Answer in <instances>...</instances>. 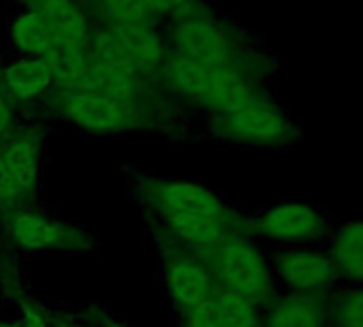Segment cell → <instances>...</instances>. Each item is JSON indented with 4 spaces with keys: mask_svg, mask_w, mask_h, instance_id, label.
I'll use <instances>...</instances> for the list:
<instances>
[{
    "mask_svg": "<svg viewBox=\"0 0 363 327\" xmlns=\"http://www.w3.org/2000/svg\"><path fill=\"white\" fill-rule=\"evenodd\" d=\"M220 131L242 143L255 145H295L303 139L301 128L289 111L267 96H259L246 107L220 116Z\"/></svg>",
    "mask_w": 363,
    "mask_h": 327,
    "instance_id": "obj_3",
    "label": "cell"
},
{
    "mask_svg": "<svg viewBox=\"0 0 363 327\" xmlns=\"http://www.w3.org/2000/svg\"><path fill=\"white\" fill-rule=\"evenodd\" d=\"M92 41V48H94V56L105 62L107 67L128 75L135 79V75L141 73L137 60L133 58V54L128 52V48L124 45V41L120 39V35L113 31V26L109 28H101L99 33H94L90 37Z\"/></svg>",
    "mask_w": 363,
    "mask_h": 327,
    "instance_id": "obj_16",
    "label": "cell"
},
{
    "mask_svg": "<svg viewBox=\"0 0 363 327\" xmlns=\"http://www.w3.org/2000/svg\"><path fill=\"white\" fill-rule=\"evenodd\" d=\"M9 37L11 43L18 52L30 58H43L48 62H54L56 56L60 54L58 43L54 41L52 33L43 24V20L35 11H24L13 18L9 26Z\"/></svg>",
    "mask_w": 363,
    "mask_h": 327,
    "instance_id": "obj_11",
    "label": "cell"
},
{
    "mask_svg": "<svg viewBox=\"0 0 363 327\" xmlns=\"http://www.w3.org/2000/svg\"><path fill=\"white\" fill-rule=\"evenodd\" d=\"M327 327H363V287L340 284L325 297Z\"/></svg>",
    "mask_w": 363,
    "mask_h": 327,
    "instance_id": "obj_15",
    "label": "cell"
},
{
    "mask_svg": "<svg viewBox=\"0 0 363 327\" xmlns=\"http://www.w3.org/2000/svg\"><path fill=\"white\" fill-rule=\"evenodd\" d=\"M30 11H35L60 50H84L90 43L88 20L75 0H33Z\"/></svg>",
    "mask_w": 363,
    "mask_h": 327,
    "instance_id": "obj_7",
    "label": "cell"
},
{
    "mask_svg": "<svg viewBox=\"0 0 363 327\" xmlns=\"http://www.w3.org/2000/svg\"><path fill=\"white\" fill-rule=\"evenodd\" d=\"M65 113L94 131H113L126 124V109L122 101L92 92H71L65 101Z\"/></svg>",
    "mask_w": 363,
    "mask_h": 327,
    "instance_id": "obj_9",
    "label": "cell"
},
{
    "mask_svg": "<svg viewBox=\"0 0 363 327\" xmlns=\"http://www.w3.org/2000/svg\"><path fill=\"white\" fill-rule=\"evenodd\" d=\"M141 3L147 7L150 16H167L175 11L179 0H141Z\"/></svg>",
    "mask_w": 363,
    "mask_h": 327,
    "instance_id": "obj_25",
    "label": "cell"
},
{
    "mask_svg": "<svg viewBox=\"0 0 363 327\" xmlns=\"http://www.w3.org/2000/svg\"><path fill=\"white\" fill-rule=\"evenodd\" d=\"M171 227L193 244H210L220 235L218 216H199V214H175L171 212Z\"/></svg>",
    "mask_w": 363,
    "mask_h": 327,
    "instance_id": "obj_20",
    "label": "cell"
},
{
    "mask_svg": "<svg viewBox=\"0 0 363 327\" xmlns=\"http://www.w3.org/2000/svg\"><path fill=\"white\" fill-rule=\"evenodd\" d=\"M342 284L363 287V218L335 225L325 244Z\"/></svg>",
    "mask_w": 363,
    "mask_h": 327,
    "instance_id": "obj_8",
    "label": "cell"
},
{
    "mask_svg": "<svg viewBox=\"0 0 363 327\" xmlns=\"http://www.w3.org/2000/svg\"><path fill=\"white\" fill-rule=\"evenodd\" d=\"M99 7L107 16L111 26L147 24L152 20L147 7L141 0H99Z\"/></svg>",
    "mask_w": 363,
    "mask_h": 327,
    "instance_id": "obj_22",
    "label": "cell"
},
{
    "mask_svg": "<svg viewBox=\"0 0 363 327\" xmlns=\"http://www.w3.org/2000/svg\"><path fill=\"white\" fill-rule=\"evenodd\" d=\"M167 287H169L171 295L179 304H186V306L195 308V306H199L201 301H206L210 297L212 278H210L208 272H203L197 265L182 263V265H175L169 272Z\"/></svg>",
    "mask_w": 363,
    "mask_h": 327,
    "instance_id": "obj_13",
    "label": "cell"
},
{
    "mask_svg": "<svg viewBox=\"0 0 363 327\" xmlns=\"http://www.w3.org/2000/svg\"><path fill=\"white\" fill-rule=\"evenodd\" d=\"M164 201L175 214H199L218 216V201L201 187L195 184H171L164 191Z\"/></svg>",
    "mask_w": 363,
    "mask_h": 327,
    "instance_id": "obj_17",
    "label": "cell"
},
{
    "mask_svg": "<svg viewBox=\"0 0 363 327\" xmlns=\"http://www.w3.org/2000/svg\"><path fill=\"white\" fill-rule=\"evenodd\" d=\"M257 225L261 235L286 248L325 246L335 229V221L308 201H280L267 208Z\"/></svg>",
    "mask_w": 363,
    "mask_h": 327,
    "instance_id": "obj_4",
    "label": "cell"
},
{
    "mask_svg": "<svg viewBox=\"0 0 363 327\" xmlns=\"http://www.w3.org/2000/svg\"><path fill=\"white\" fill-rule=\"evenodd\" d=\"M214 301L231 327H261L257 304H252L250 299L233 291H220Z\"/></svg>",
    "mask_w": 363,
    "mask_h": 327,
    "instance_id": "obj_21",
    "label": "cell"
},
{
    "mask_svg": "<svg viewBox=\"0 0 363 327\" xmlns=\"http://www.w3.org/2000/svg\"><path fill=\"white\" fill-rule=\"evenodd\" d=\"M220 274L227 291H233L252 304L274 297V274L265 257L246 240H231L220 253Z\"/></svg>",
    "mask_w": 363,
    "mask_h": 327,
    "instance_id": "obj_6",
    "label": "cell"
},
{
    "mask_svg": "<svg viewBox=\"0 0 363 327\" xmlns=\"http://www.w3.org/2000/svg\"><path fill=\"white\" fill-rule=\"evenodd\" d=\"M263 327H327L325 297L286 293L272 301Z\"/></svg>",
    "mask_w": 363,
    "mask_h": 327,
    "instance_id": "obj_10",
    "label": "cell"
},
{
    "mask_svg": "<svg viewBox=\"0 0 363 327\" xmlns=\"http://www.w3.org/2000/svg\"><path fill=\"white\" fill-rule=\"evenodd\" d=\"M52 82H54L52 62H48L43 58L24 56L5 71L7 88L20 99H33V96L41 94Z\"/></svg>",
    "mask_w": 363,
    "mask_h": 327,
    "instance_id": "obj_12",
    "label": "cell"
},
{
    "mask_svg": "<svg viewBox=\"0 0 363 327\" xmlns=\"http://www.w3.org/2000/svg\"><path fill=\"white\" fill-rule=\"evenodd\" d=\"M28 327H41V325H28Z\"/></svg>",
    "mask_w": 363,
    "mask_h": 327,
    "instance_id": "obj_27",
    "label": "cell"
},
{
    "mask_svg": "<svg viewBox=\"0 0 363 327\" xmlns=\"http://www.w3.org/2000/svg\"><path fill=\"white\" fill-rule=\"evenodd\" d=\"M11 122H13L11 107H9V103H7L3 96H0V135L9 133V128H11Z\"/></svg>",
    "mask_w": 363,
    "mask_h": 327,
    "instance_id": "obj_26",
    "label": "cell"
},
{
    "mask_svg": "<svg viewBox=\"0 0 363 327\" xmlns=\"http://www.w3.org/2000/svg\"><path fill=\"white\" fill-rule=\"evenodd\" d=\"M20 191H22V187L18 184V180L13 178V174L5 165L3 156H0V197H13Z\"/></svg>",
    "mask_w": 363,
    "mask_h": 327,
    "instance_id": "obj_24",
    "label": "cell"
},
{
    "mask_svg": "<svg viewBox=\"0 0 363 327\" xmlns=\"http://www.w3.org/2000/svg\"><path fill=\"white\" fill-rule=\"evenodd\" d=\"M269 65H210L173 54L164 67V77L177 92L197 99L218 116L233 113L261 96L250 69L265 71Z\"/></svg>",
    "mask_w": 363,
    "mask_h": 327,
    "instance_id": "obj_1",
    "label": "cell"
},
{
    "mask_svg": "<svg viewBox=\"0 0 363 327\" xmlns=\"http://www.w3.org/2000/svg\"><path fill=\"white\" fill-rule=\"evenodd\" d=\"M5 165L9 167V172L13 174V178L18 180V184L22 189L30 187L35 176H37V170H39V150L35 143L30 141H11L3 152Z\"/></svg>",
    "mask_w": 363,
    "mask_h": 327,
    "instance_id": "obj_18",
    "label": "cell"
},
{
    "mask_svg": "<svg viewBox=\"0 0 363 327\" xmlns=\"http://www.w3.org/2000/svg\"><path fill=\"white\" fill-rule=\"evenodd\" d=\"M191 323H193V327H231L227 323V318L223 316V312L218 310L216 301H210V299H206L193 308Z\"/></svg>",
    "mask_w": 363,
    "mask_h": 327,
    "instance_id": "obj_23",
    "label": "cell"
},
{
    "mask_svg": "<svg viewBox=\"0 0 363 327\" xmlns=\"http://www.w3.org/2000/svg\"><path fill=\"white\" fill-rule=\"evenodd\" d=\"M113 31L120 35V39L124 41V45L128 48V52L137 60L141 73L164 62V48L147 24L113 26Z\"/></svg>",
    "mask_w": 363,
    "mask_h": 327,
    "instance_id": "obj_14",
    "label": "cell"
},
{
    "mask_svg": "<svg viewBox=\"0 0 363 327\" xmlns=\"http://www.w3.org/2000/svg\"><path fill=\"white\" fill-rule=\"evenodd\" d=\"M175 26L171 28L175 54L210 65H267L263 58H257L252 48H246L240 41V35L216 16L203 9H175Z\"/></svg>",
    "mask_w": 363,
    "mask_h": 327,
    "instance_id": "obj_2",
    "label": "cell"
},
{
    "mask_svg": "<svg viewBox=\"0 0 363 327\" xmlns=\"http://www.w3.org/2000/svg\"><path fill=\"white\" fill-rule=\"evenodd\" d=\"M272 272L289 289V293L327 297L342 284L325 246L286 248L278 253Z\"/></svg>",
    "mask_w": 363,
    "mask_h": 327,
    "instance_id": "obj_5",
    "label": "cell"
},
{
    "mask_svg": "<svg viewBox=\"0 0 363 327\" xmlns=\"http://www.w3.org/2000/svg\"><path fill=\"white\" fill-rule=\"evenodd\" d=\"M13 231H16L18 242H22L28 248H50V246H56L62 238V231L56 223L35 216V214L18 216Z\"/></svg>",
    "mask_w": 363,
    "mask_h": 327,
    "instance_id": "obj_19",
    "label": "cell"
}]
</instances>
